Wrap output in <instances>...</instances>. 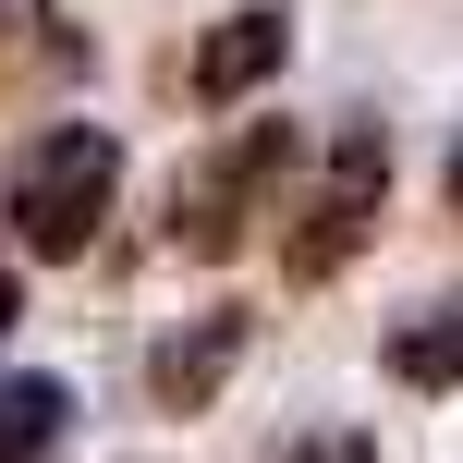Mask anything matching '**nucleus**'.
<instances>
[{"mask_svg": "<svg viewBox=\"0 0 463 463\" xmlns=\"http://www.w3.org/2000/svg\"><path fill=\"white\" fill-rule=\"evenodd\" d=\"M110 184H122V135L110 122H37L0 171V220H13L24 256H86L98 220H110Z\"/></svg>", "mask_w": 463, "mask_h": 463, "instance_id": "obj_1", "label": "nucleus"}, {"mask_svg": "<svg viewBox=\"0 0 463 463\" xmlns=\"http://www.w3.org/2000/svg\"><path fill=\"white\" fill-rule=\"evenodd\" d=\"M293 159H305L293 122H232L208 159H184V184H171V244H184V256H232V244H256V220H280Z\"/></svg>", "mask_w": 463, "mask_h": 463, "instance_id": "obj_2", "label": "nucleus"}, {"mask_svg": "<svg viewBox=\"0 0 463 463\" xmlns=\"http://www.w3.org/2000/svg\"><path fill=\"white\" fill-rule=\"evenodd\" d=\"M378 208H391V135H378V122L354 110L342 135H329V159H317V184H305L293 232H280V269H293V293H317V280H342L354 256H366Z\"/></svg>", "mask_w": 463, "mask_h": 463, "instance_id": "obj_3", "label": "nucleus"}, {"mask_svg": "<svg viewBox=\"0 0 463 463\" xmlns=\"http://www.w3.org/2000/svg\"><path fill=\"white\" fill-rule=\"evenodd\" d=\"M232 366H244V305H208L195 329H171L146 354V391H159V415H208L232 391Z\"/></svg>", "mask_w": 463, "mask_h": 463, "instance_id": "obj_4", "label": "nucleus"}, {"mask_svg": "<svg viewBox=\"0 0 463 463\" xmlns=\"http://www.w3.org/2000/svg\"><path fill=\"white\" fill-rule=\"evenodd\" d=\"M280 61H293V13H232V24H208V49H195V98L232 110V98H256Z\"/></svg>", "mask_w": 463, "mask_h": 463, "instance_id": "obj_5", "label": "nucleus"}, {"mask_svg": "<svg viewBox=\"0 0 463 463\" xmlns=\"http://www.w3.org/2000/svg\"><path fill=\"white\" fill-rule=\"evenodd\" d=\"M378 366H391L402 391H463V293L427 305V317H402L391 342H378Z\"/></svg>", "mask_w": 463, "mask_h": 463, "instance_id": "obj_6", "label": "nucleus"}, {"mask_svg": "<svg viewBox=\"0 0 463 463\" xmlns=\"http://www.w3.org/2000/svg\"><path fill=\"white\" fill-rule=\"evenodd\" d=\"M73 439V391L61 378H0V463H49Z\"/></svg>", "mask_w": 463, "mask_h": 463, "instance_id": "obj_7", "label": "nucleus"}, {"mask_svg": "<svg viewBox=\"0 0 463 463\" xmlns=\"http://www.w3.org/2000/svg\"><path fill=\"white\" fill-rule=\"evenodd\" d=\"M269 463H378L354 427H317V439H293V451H269Z\"/></svg>", "mask_w": 463, "mask_h": 463, "instance_id": "obj_8", "label": "nucleus"}, {"mask_svg": "<svg viewBox=\"0 0 463 463\" xmlns=\"http://www.w3.org/2000/svg\"><path fill=\"white\" fill-rule=\"evenodd\" d=\"M13 317H24V280H13V244H0V342H13Z\"/></svg>", "mask_w": 463, "mask_h": 463, "instance_id": "obj_9", "label": "nucleus"}, {"mask_svg": "<svg viewBox=\"0 0 463 463\" xmlns=\"http://www.w3.org/2000/svg\"><path fill=\"white\" fill-rule=\"evenodd\" d=\"M451 220H463V146H451Z\"/></svg>", "mask_w": 463, "mask_h": 463, "instance_id": "obj_10", "label": "nucleus"}, {"mask_svg": "<svg viewBox=\"0 0 463 463\" xmlns=\"http://www.w3.org/2000/svg\"><path fill=\"white\" fill-rule=\"evenodd\" d=\"M13 13H24V0H0V24H13Z\"/></svg>", "mask_w": 463, "mask_h": 463, "instance_id": "obj_11", "label": "nucleus"}]
</instances>
